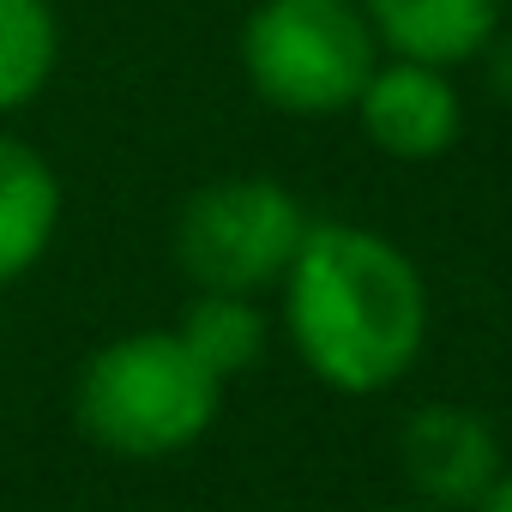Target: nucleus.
Wrapping results in <instances>:
<instances>
[{
  "instance_id": "1",
  "label": "nucleus",
  "mask_w": 512,
  "mask_h": 512,
  "mask_svg": "<svg viewBox=\"0 0 512 512\" xmlns=\"http://www.w3.org/2000/svg\"><path fill=\"white\" fill-rule=\"evenodd\" d=\"M284 332L320 386L374 398L422 362L428 284L392 235L368 223H308L284 272Z\"/></svg>"
},
{
  "instance_id": "7",
  "label": "nucleus",
  "mask_w": 512,
  "mask_h": 512,
  "mask_svg": "<svg viewBox=\"0 0 512 512\" xmlns=\"http://www.w3.org/2000/svg\"><path fill=\"white\" fill-rule=\"evenodd\" d=\"M374 43L428 67H470L494 49L506 0H356Z\"/></svg>"
},
{
  "instance_id": "11",
  "label": "nucleus",
  "mask_w": 512,
  "mask_h": 512,
  "mask_svg": "<svg viewBox=\"0 0 512 512\" xmlns=\"http://www.w3.org/2000/svg\"><path fill=\"white\" fill-rule=\"evenodd\" d=\"M470 512H512V464H506V470L494 476V488H488V494H482V500H476Z\"/></svg>"
},
{
  "instance_id": "3",
  "label": "nucleus",
  "mask_w": 512,
  "mask_h": 512,
  "mask_svg": "<svg viewBox=\"0 0 512 512\" xmlns=\"http://www.w3.org/2000/svg\"><path fill=\"white\" fill-rule=\"evenodd\" d=\"M380 43L356 0H260L241 25V73L253 97L296 121H326L356 103Z\"/></svg>"
},
{
  "instance_id": "8",
  "label": "nucleus",
  "mask_w": 512,
  "mask_h": 512,
  "mask_svg": "<svg viewBox=\"0 0 512 512\" xmlns=\"http://www.w3.org/2000/svg\"><path fill=\"white\" fill-rule=\"evenodd\" d=\"M61 229V181L25 139L0 133V290L19 284Z\"/></svg>"
},
{
  "instance_id": "12",
  "label": "nucleus",
  "mask_w": 512,
  "mask_h": 512,
  "mask_svg": "<svg viewBox=\"0 0 512 512\" xmlns=\"http://www.w3.org/2000/svg\"><path fill=\"white\" fill-rule=\"evenodd\" d=\"M386 512H440V506H428V500H410V506H386Z\"/></svg>"
},
{
  "instance_id": "5",
  "label": "nucleus",
  "mask_w": 512,
  "mask_h": 512,
  "mask_svg": "<svg viewBox=\"0 0 512 512\" xmlns=\"http://www.w3.org/2000/svg\"><path fill=\"white\" fill-rule=\"evenodd\" d=\"M350 109H356L368 145L386 151L392 163H434L464 133V103H458L452 73L428 67V61H404V55L374 61V73Z\"/></svg>"
},
{
  "instance_id": "13",
  "label": "nucleus",
  "mask_w": 512,
  "mask_h": 512,
  "mask_svg": "<svg viewBox=\"0 0 512 512\" xmlns=\"http://www.w3.org/2000/svg\"><path fill=\"white\" fill-rule=\"evenodd\" d=\"M506 7H512V0H506Z\"/></svg>"
},
{
  "instance_id": "4",
  "label": "nucleus",
  "mask_w": 512,
  "mask_h": 512,
  "mask_svg": "<svg viewBox=\"0 0 512 512\" xmlns=\"http://www.w3.org/2000/svg\"><path fill=\"white\" fill-rule=\"evenodd\" d=\"M308 211L284 181L229 175L199 187L175 217V260L199 290L260 296L284 284L296 247L308 235Z\"/></svg>"
},
{
  "instance_id": "10",
  "label": "nucleus",
  "mask_w": 512,
  "mask_h": 512,
  "mask_svg": "<svg viewBox=\"0 0 512 512\" xmlns=\"http://www.w3.org/2000/svg\"><path fill=\"white\" fill-rule=\"evenodd\" d=\"M61 55V25L49 0H0V115L25 109Z\"/></svg>"
},
{
  "instance_id": "2",
  "label": "nucleus",
  "mask_w": 512,
  "mask_h": 512,
  "mask_svg": "<svg viewBox=\"0 0 512 512\" xmlns=\"http://www.w3.org/2000/svg\"><path fill=\"white\" fill-rule=\"evenodd\" d=\"M223 380L193 362L175 332L109 338L73 392V416L91 446L115 458H175L217 422Z\"/></svg>"
},
{
  "instance_id": "9",
  "label": "nucleus",
  "mask_w": 512,
  "mask_h": 512,
  "mask_svg": "<svg viewBox=\"0 0 512 512\" xmlns=\"http://www.w3.org/2000/svg\"><path fill=\"white\" fill-rule=\"evenodd\" d=\"M175 338L193 350L199 368H211L217 380L241 374L266 356V314L253 296H223V290H199L175 326Z\"/></svg>"
},
{
  "instance_id": "6",
  "label": "nucleus",
  "mask_w": 512,
  "mask_h": 512,
  "mask_svg": "<svg viewBox=\"0 0 512 512\" xmlns=\"http://www.w3.org/2000/svg\"><path fill=\"white\" fill-rule=\"evenodd\" d=\"M398 464H404L416 500H428L440 512H470L494 488V476L506 470L494 428L464 404L410 410V422L398 434Z\"/></svg>"
}]
</instances>
